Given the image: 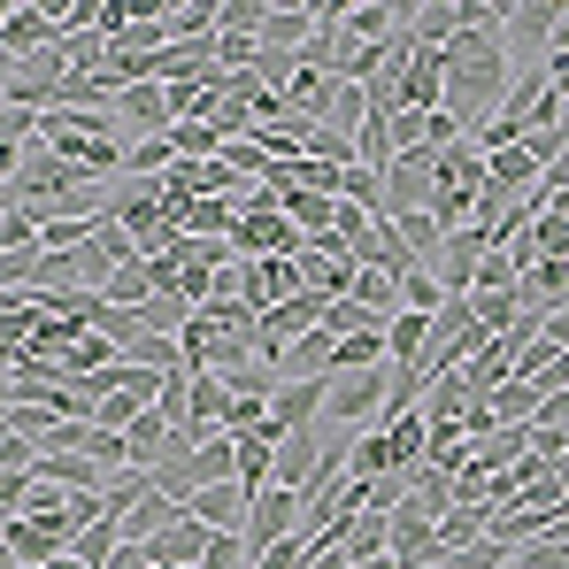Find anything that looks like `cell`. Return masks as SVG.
<instances>
[{
	"label": "cell",
	"mask_w": 569,
	"mask_h": 569,
	"mask_svg": "<svg viewBox=\"0 0 569 569\" xmlns=\"http://www.w3.org/2000/svg\"><path fill=\"white\" fill-rule=\"evenodd\" d=\"M439 170H447V154L439 147H416V154H400L392 170H385V200H392V216H416V208H431L439 200ZM385 216V223H392Z\"/></svg>",
	"instance_id": "6da1fadb"
},
{
	"label": "cell",
	"mask_w": 569,
	"mask_h": 569,
	"mask_svg": "<svg viewBox=\"0 0 569 569\" xmlns=\"http://www.w3.org/2000/svg\"><path fill=\"white\" fill-rule=\"evenodd\" d=\"M292 531H308V500H300V492H284V485L254 492V516H247V547H254V562H262L278 539H292Z\"/></svg>",
	"instance_id": "7a4b0ae2"
},
{
	"label": "cell",
	"mask_w": 569,
	"mask_h": 569,
	"mask_svg": "<svg viewBox=\"0 0 569 569\" xmlns=\"http://www.w3.org/2000/svg\"><path fill=\"white\" fill-rule=\"evenodd\" d=\"M0 47H8V62L47 54V47H62V16L39 8V0H8V16H0Z\"/></svg>",
	"instance_id": "3957f363"
},
{
	"label": "cell",
	"mask_w": 569,
	"mask_h": 569,
	"mask_svg": "<svg viewBox=\"0 0 569 569\" xmlns=\"http://www.w3.org/2000/svg\"><path fill=\"white\" fill-rule=\"evenodd\" d=\"M492 247H500V239H492L485 223H470V231H447V247H439V262H431V270H439V284L462 300V292H477V270H485V254H492Z\"/></svg>",
	"instance_id": "277c9868"
},
{
	"label": "cell",
	"mask_w": 569,
	"mask_h": 569,
	"mask_svg": "<svg viewBox=\"0 0 569 569\" xmlns=\"http://www.w3.org/2000/svg\"><path fill=\"white\" fill-rule=\"evenodd\" d=\"M70 555V531L62 523H39V516H8V569H47Z\"/></svg>",
	"instance_id": "5b68a950"
},
{
	"label": "cell",
	"mask_w": 569,
	"mask_h": 569,
	"mask_svg": "<svg viewBox=\"0 0 569 569\" xmlns=\"http://www.w3.org/2000/svg\"><path fill=\"white\" fill-rule=\"evenodd\" d=\"M186 516H200L208 531H247V516H254V492L231 477V485H200L186 500Z\"/></svg>",
	"instance_id": "8992f818"
},
{
	"label": "cell",
	"mask_w": 569,
	"mask_h": 569,
	"mask_svg": "<svg viewBox=\"0 0 569 569\" xmlns=\"http://www.w3.org/2000/svg\"><path fill=\"white\" fill-rule=\"evenodd\" d=\"M208 539H216V531H208L200 516H178V523L154 539V569H200L208 562Z\"/></svg>",
	"instance_id": "52a82bcc"
},
{
	"label": "cell",
	"mask_w": 569,
	"mask_h": 569,
	"mask_svg": "<svg viewBox=\"0 0 569 569\" xmlns=\"http://www.w3.org/2000/svg\"><path fill=\"white\" fill-rule=\"evenodd\" d=\"M392 562H400V569H439V562H455V555L439 547V523H408V516H392Z\"/></svg>",
	"instance_id": "ba28073f"
},
{
	"label": "cell",
	"mask_w": 569,
	"mask_h": 569,
	"mask_svg": "<svg viewBox=\"0 0 569 569\" xmlns=\"http://www.w3.org/2000/svg\"><path fill=\"white\" fill-rule=\"evenodd\" d=\"M347 31H355L362 47H385V39H400V31H408V8H385V0H347Z\"/></svg>",
	"instance_id": "9c48e42d"
},
{
	"label": "cell",
	"mask_w": 569,
	"mask_h": 569,
	"mask_svg": "<svg viewBox=\"0 0 569 569\" xmlns=\"http://www.w3.org/2000/svg\"><path fill=\"white\" fill-rule=\"evenodd\" d=\"M316 39V8H270V31H262V54L300 62V47Z\"/></svg>",
	"instance_id": "30bf717a"
},
{
	"label": "cell",
	"mask_w": 569,
	"mask_h": 569,
	"mask_svg": "<svg viewBox=\"0 0 569 569\" xmlns=\"http://www.w3.org/2000/svg\"><path fill=\"white\" fill-rule=\"evenodd\" d=\"M392 239H400V247L431 270V262H439V247H447V223H439L431 208H416V216H392Z\"/></svg>",
	"instance_id": "8fae6325"
},
{
	"label": "cell",
	"mask_w": 569,
	"mask_h": 569,
	"mask_svg": "<svg viewBox=\"0 0 569 569\" xmlns=\"http://www.w3.org/2000/svg\"><path fill=\"white\" fill-rule=\"evenodd\" d=\"M178 516H186V508H178L170 492H147V500H139V508L123 516V539H139V547H154V539H162V531H170Z\"/></svg>",
	"instance_id": "7c38bea8"
},
{
	"label": "cell",
	"mask_w": 569,
	"mask_h": 569,
	"mask_svg": "<svg viewBox=\"0 0 569 569\" xmlns=\"http://www.w3.org/2000/svg\"><path fill=\"white\" fill-rule=\"evenodd\" d=\"M339 200H355V208H370V216H392V200H385V170H370V162H355V170H339Z\"/></svg>",
	"instance_id": "4fadbf2b"
},
{
	"label": "cell",
	"mask_w": 569,
	"mask_h": 569,
	"mask_svg": "<svg viewBox=\"0 0 569 569\" xmlns=\"http://www.w3.org/2000/svg\"><path fill=\"white\" fill-rule=\"evenodd\" d=\"M116 547H123V523H116V516H100V523H86V531L70 539V555H78V562H93V569H108Z\"/></svg>",
	"instance_id": "5bb4252c"
},
{
	"label": "cell",
	"mask_w": 569,
	"mask_h": 569,
	"mask_svg": "<svg viewBox=\"0 0 569 569\" xmlns=\"http://www.w3.org/2000/svg\"><path fill=\"white\" fill-rule=\"evenodd\" d=\"M323 331H331V339H355V331H392V323H378L362 300H331V308H323Z\"/></svg>",
	"instance_id": "9a60e30c"
},
{
	"label": "cell",
	"mask_w": 569,
	"mask_h": 569,
	"mask_svg": "<svg viewBox=\"0 0 569 569\" xmlns=\"http://www.w3.org/2000/svg\"><path fill=\"white\" fill-rule=\"evenodd\" d=\"M139 416H147V400H139V392H123V385H116V392H108V400H100V431H123V439H131V423H139Z\"/></svg>",
	"instance_id": "2e32d148"
},
{
	"label": "cell",
	"mask_w": 569,
	"mask_h": 569,
	"mask_svg": "<svg viewBox=\"0 0 569 569\" xmlns=\"http://www.w3.org/2000/svg\"><path fill=\"white\" fill-rule=\"evenodd\" d=\"M516 284H523V270L508 262V247H492V254H485V270H477V292H516Z\"/></svg>",
	"instance_id": "e0dca14e"
},
{
	"label": "cell",
	"mask_w": 569,
	"mask_h": 569,
	"mask_svg": "<svg viewBox=\"0 0 569 569\" xmlns=\"http://www.w3.org/2000/svg\"><path fill=\"white\" fill-rule=\"evenodd\" d=\"M223 31H247V39H262V31H270V8H262V0H223Z\"/></svg>",
	"instance_id": "ac0fdd59"
},
{
	"label": "cell",
	"mask_w": 569,
	"mask_h": 569,
	"mask_svg": "<svg viewBox=\"0 0 569 569\" xmlns=\"http://www.w3.org/2000/svg\"><path fill=\"white\" fill-rule=\"evenodd\" d=\"M8 247H39V223H31V216H8V223H0V254H8Z\"/></svg>",
	"instance_id": "d6986e66"
},
{
	"label": "cell",
	"mask_w": 569,
	"mask_h": 569,
	"mask_svg": "<svg viewBox=\"0 0 569 569\" xmlns=\"http://www.w3.org/2000/svg\"><path fill=\"white\" fill-rule=\"evenodd\" d=\"M555 54H562V62H569V8H562V16H555Z\"/></svg>",
	"instance_id": "ffe728a7"
},
{
	"label": "cell",
	"mask_w": 569,
	"mask_h": 569,
	"mask_svg": "<svg viewBox=\"0 0 569 569\" xmlns=\"http://www.w3.org/2000/svg\"><path fill=\"white\" fill-rule=\"evenodd\" d=\"M47 569H93V562H78V555H62V562H47Z\"/></svg>",
	"instance_id": "44dd1931"
},
{
	"label": "cell",
	"mask_w": 569,
	"mask_h": 569,
	"mask_svg": "<svg viewBox=\"0 0 569 569\" xmlns=\"http://www.w3.org/2000/svg\"><path fill=\"white\" fill-rule=\"evenodd\" d=\"M355 569H400V562H392V555H378V562H355Z\"/></svg>",
	"instance_id": "7402d4cb"
},
{
	"label": "cell",
	"mask_w": 569,
	"mask_h": 569,
	"mask_svg": "<svg viewBox=\"0 0 569 569\" xmlns=\"http://www.w3.org/2000/svg\"><path fill=\"white\" fill-rule=\"evenodd\" d=\"M562 470H569V455H562Z\"/></svg>",
	"instance_id": "603a6c76"
}]
</instances>
